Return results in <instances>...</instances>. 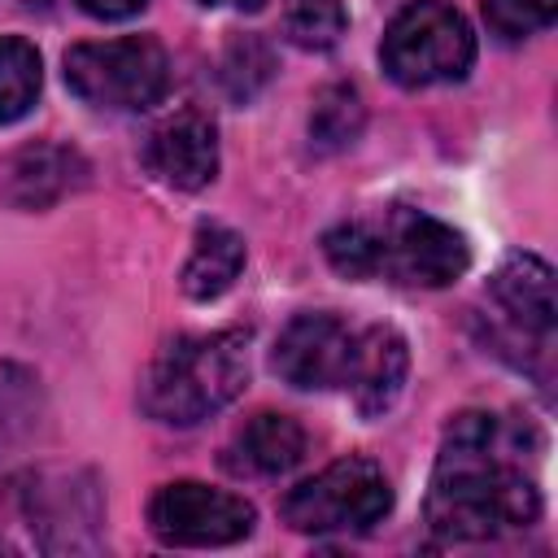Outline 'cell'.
<instances>
[{
    "instance_id": "21",
    "label": "cell",
    "mask_w": 558,
    "mask_h": 558,
    "mask_svg": "<svg viewBox=\"0 0 558 558\" xmlns=\"http://www.w3.org/2000/svg\"><path fill=\"white\" fill-rule=\"evenodd\" d=\"M201 4H209V9H240V13H257V9H266V0H201Z\"/></svg>"
},
{
    "instance_id": "18",
    "label": "cell",
    "mask_w": 558,
    "mask_h": 558,
    "mask_svg": "<svg viewBox=\"0 0 558 558\" xmlns=\"http://www.w3.org/2000/svg\"><path fill=\"white\" fill-rule=\"evenodd\" d=\"M349 13L340 0H288L283 4V35L305 52H327L340 44Z\"/></svg>"
},
{
    "instance_id": "16",
    "label": "cell",
    "mask_w": 558,
    "mask_h": 558,
    "mask_svg": "<svg viewBox=\"0 0 558 558\" xmlns=\"http://www.w3.org/2000/svg\"><path fill=\"white\" fill-rule=\"evenodd\" d=\"M39 96V52L26 39H0V122L31 113Z\"/></svg>"
},
{
    "instance_id": "2",
    "label": "cell",
    "mask_w": 558,
    "mask_h": 558,
    "mask_svg": "<svg viewBox=\"0 0 558 558\" xmlns=\"http://www.w3.org/2000/svg\"><path fill=\"white\" fill-rule=\"evenodd\" d=\"M327 262L344 279H392L410 288H445L471 266V244L449 222L418 209H388L384 222H340L323 235Z\"/></svg>"
},
{
    "instance_id": "20",
    "label": "cell",
    "mask_w": 558,
    "mask_h": 558,
    "mask_svg": "<svg viewBox=\"0 0 558 558\" xmlns=\"http://www.w3.org/2000/svg\"><path fill=\"white\" fill-rule=\"evenodd\" d=\"M83 13H92V17H100V22H118V17H131V13H140L148 0H74Z\"/></svg>"
},
{
    "instance_id": "13",
    "label": "cell",
    "mask_w": 558,
    "mask_h": 558,
    "mask_svg": "<svg viewBox=\"0 0 558 558\" xmlns=\"http://www.w3.org/2000/svg\"><path fill=\"white\" fill-rule=\"evenodd\" d=\"M87 166L74 148H61V144H39V148H26L13 170H9V187L4 196L17 205V209H48L52 201H61L65 192H74L83 183Z\"/></svg>"
},
{
    "instance_id": "3",
    "label": "cell",
    "mask_w": 558,
    "mask_h": 558,
    "mask_svg": "<svg viewBox=\"0 0 558 558\" xmlns=\"http://www.w3.org/2000/svg\"><path fill=\"white\" fill-rule=\"evenodd\" d=\"M248 336L209 331L170 340L140 384V405L148 418L170 427H192L222 405H231L248 384Z\"/></svg>"
},
{
    "instance_id": "14",
    "label": "cell",
    "mask_w": 558,
    "mask_h": 558,
    "mask_svg": "<svg viewBox=\"0 0 558 558\" xmlns=\"http://www.w3.org/2000/svg\"><path fill=\"white\" fill-rule=\"evenodd\" d=\"M240 270H244V240L231 227L205 222L196 231V244H192V257L183 262L179 283L192 301H214L240 279Z\"/></svg>"
},
{
    "instance_id": "19",
    "label": "cell",
    "mask_w": 558,
    "mask_h": 558,
    "mask_svg": "<svg viewBox=\"0 0 558 558\" xmlns=\"http://www.w3.org/2000/svg\"><path fill=\"white\" fill-rule=\"evenodd\" d=\"M558 13V0H484V22L497 39H527L545 31Z\"/></svg>"
},
{
    "instance_id": "7",
    "label": "cell",
    "mask_w": 558,
    "mask_h": 558,
    "mask_svg": "<svg viewBox=\"0 0 558 558\" xmlns=\"http://www.w3.org/2000/svg\"><path fill=\"white\" fill-rule=\"evenodd\" d=\"M257 514L244 497L196 484V480H179L153 493L148 501V527L161 545H179V549H209V545H235L253 532Z\"/></svg>"
},
{
    "instance_id": "5",
    "label": "cell",
    "mask_w": 558,
    "mask_h": 558,
    "mask_svg": "<svg viewBox=\"0 0 558 558\" xmlns=\"http://www.w3.org/2000/svg\"><path fill=\"white\" fill-rule=\"evenodd\" d=\"M379 61H384L388 78L401 87L458 83L475 61V35L453 4L414 0L388 22Z\"/></svg>"
},
{
    "instance_id": "15",
    "label": "cell",
    "mask_w": 558,
    "mask_h": 558,
    "mask_svg": "<svg viewBox=\"0 0 558 558\" xmlns=\"http://www.w3.org/2000/svg\"><path fill=\"white\" fill-rule=\"evenodd\" d=\"M366 113H362V96L349 87V83H331L318 92L314 100V113H310V140L314 148L323 153H336V148H349L362 131Z\"/></svg>"
},
{
    "instance_id": "4",
    "label": "cell",
    "mask_w": 558,
    "mask_h": 558,
    "mask_svg": "<svg viewBox=\"0 0 558 558\" xmlns=\"http://www.w3.org/2000/svg\"><path fill=\"white\" fill-rule=\"evenodd\" d=\"M65 83L92 109L140 113L170 92V57L148 35L78 44L65 52Z\"/></svg>"
},
{
    "instance_id": "9",
    "label": "cell",
    "mask_w": 558,
    "mask_h": 558,
    "mask_svg": "<svg viewBox=\"0 0 558 558\" xmlns=\"http://www.w3.org/2000/svg\"><path fill=\"white\" fill-rule=\"evenodd\" d=\"M144 161L161 183L196 192L218 174V131L201 109H179L148 135Z\"/></svg>"
},
{
    "instance_id": "8",
    "label": "cell",
    "mask_w": 558,
    "mask_h": 558,
    "mask_svg": "<svg viewBox=\"0 0 558 558\" xmlns=\"http://www.w3.org/2000/svg\"><path fill=\"white\" fill-rule=\"evenodd\" d=\"M353 353V327L336 314H296L275 340V375L292 388H340Z\"/></svg>"
},
{
    "instance_id": "17",
    "label": "cell",
    "mask_w": 558,
    "mask_h": 558,
    "mask_svg": "<svg viewBox=\"0 0 558 558\" xmlns=\"http://www.w3.org/2000/svg\"><path fill=\"white\" fill-rule=\"evenodd\" d=\"M218 78L231 100H253L275 78V52L262 35H235L218 61Z\"/></svg>"
},
{
    "instance_id": "11",
    "label": "cell",
    "mask_w": 558,
    "mask_h": 558,
    "mask_svg": "<svg viewBox=\"0 0 558 558\" xmlns=\"http://www.w3.org/2000/svg\"><path fill=\"white\" fill-rule=\"evenodd\" d=\"M493 301L510 314V323L536 340L549 344L554 323H558V301H554V270L532 257V253H510L501 270L493 275Z\"/></svg>"
},
{
    "instance_id": "1",
    "label": "cell",
    "mask_w": 558,
    "mask_h": 558,
    "mask_svg": "<svg viewBox=\"0 0 558 558\" xmlns=\"http://www.w3.org/2000/svg\"><path fill=\"white\" fill-rule=\"evenodd\" d=\"M536 436L506 414L466 410L445 427L427 523L440 541H488L532 527L541 514V488L523 475V453Z\"/></svg>"
},
{
    "instance_id": "10",
    "label": "cell",
    "mask_w": 558,
    "mask_h": 558,
    "mask_svg": "<svg viewBox=\"0 0 558 558\" xmlns=\"http://www.w3.org/2000/svg\"><path fill=\"white\" fill-rule=\"evenodd\" d=\"M405 371H410V349L401 331L366 327V331H353V353H349V371L340 388L353 397V410L362 418H379L401 397Z\"/></svg>"
},
{
    "instance_id": "6",
    "label": "cell",
    "mask_w": 558,
    "mask_h": 558,
    "mask_svg": "<svg viewBox=\"0 0 558 558\" xmlns=\"http://www.w3.org/2000/svg\"><path fill=\"white\" fill-rule=\"evenodd\" d=\"M392 506V488L384 471L371 458H340L323 466L318 475L301 480L283 497V523L305 536H331V532H366L375 527Z\"/></svg>"
},
{
    "instance_id": "12",
    "label": "cell",
    "mask_w": 558,
    "mask_h": 558,
    "mask_svg": "<svg viewBox=\"0 0 558 558\" xmlns=\"http://www.w3.org/2000/svg\"><path fill=\"white\" fill-rule=\"evenodd\" d=\"M227 453V466L240 475H283L305 458V432L296 418L262 410L240 427Z\"/></svg>"
}]
</instances>
